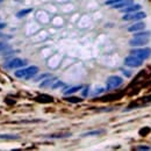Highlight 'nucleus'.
I'll list each match as a JSON object with an SVG mask.
<instances>
[{"label": "nucleus", "instance_id": "nucleus-1", "mask_svg": "<svg viewBox=\"0 0 151 151\" xmlns=\"http://www.w3.org/2000/svg\"><path fill=\"white\" fill-rule=\"evenodd\" d=\"M150 37H151L150 32H139V33H136L134 35V39L130 40L129 44L131 47H142V45L148 43Z\"/></svg>", "mask_w": 151, "mask_h": 151}, {"label": "nucleus", "instance_id": "nucleus-2", "mask_svg": "<svg viewBox=\"0 0 151 151\" xmlns=\"http://www.w3.org/2000/svg\"><path fill=\"white\" fill-rule=\"evenodd\" d=\"M39 72V68L37 66H29V68H24V69H20L18 71L14 72V76L16 78H21V79H30L33 78L36 73Z\"/></svg>", "mask_w": 151, "mask_h": 151}, {"label": "nucleus", "instance_id": "nucleus-3", "mask_svg": "<svg viewBox=\"0 0 151 151\" xmlns=\"http://www.w3.org/2000/svg\"><path fill=\"white\" fill-rule=\"evenodd\" d=\"M142 63H143V59H141L134 55H130V56L126 57V59H125V64L130 68H138L142 65Z\"/></svg>", "mask_w": 151, "mask_h": 151}, {"label": "nucleus", "instance_id": "nucleus-4", "mask_svg": "<svg viewBox=\"0 0 151 151\" xmlns=\"http://www.w3.org/2000/svg\"><path fill=\"white\" fill-rule=\"evenodd\" d=\"M123 83V79L118 77V76H112L108 78L107 80V88L112 89V88H117L118 86H121Z\"/></svg>", "mask_w": 151, "mask_h": 151}, {"label": "nucleus", "instance_id": "nucleus-5", "mask_svg": "<svg viewBox=\"0 0 151 151\" xmlns=\"http://www.w3.org/2000/svg\"><path fill=\"white\" fill-rule=\"evenodd\" d=\"M131 55H134V56H136V57H138V58H141V59H146V58H149L150 57V55H151V49L150 48H143V49H135V50H133L131 51Z\"/></svg>", "mask_w": 151, "mask_h": 151}, {"label": "nucleus", "instance_id": "nucleus-6", "mask_svg": "<svg viewBox=\"0 0 151 151\" xmlns=\"http://www.w3.org/2000/svg\"><path fill=\"white\" fill-rule=\"evenodd\" d=\"M27 64L26 60L23 59H20V58H14L12 60H9L8 63L5 64V66L7 69H18V68H21V66H24Z\"/></svg>", "mask_w": 151, "mask_h": 151}, {"label": "nucleus", "instance_id": "nucleus-7", "mask_svg": "<svg viewBox=\"0 0 151 151\" xmlns=\"http://www.w3.org/2000/svg\"><path fill=\"white\" fill-rule=\"evenodd\" d=\"M144 18H145V13H143V12H133V13H127V15L123 16V20H126V21H130V20L137 21V20L144 19Z\"/></svg>", "mask_w": 151, "mask_h": 151}, {"label": "nucleus", "instance_id": "nucleus-8", "mask_svg": "<svg viewBox=\"0 0 151 151\" xmlns=\"http://www.w3.org/2000/svg\"><path fill=\"white\" fill-rule=\"evenodd\" d=\"M133 4H134V0H121V1L114 4L112 7L113 8H121V9H122L125 7H128V6L133 5Z\"/></svg>", "mask_w": 151, "mask_h": 151}, {"label": "nucleus", "instance_id": "nucleus-9", "mask_svg": "<svg viewBox=\"0 0 151 151\" xmlns=\"http://www.w3.org/2000/svg\"><path fill=\"white\" fill-rule=\"evenodd\" d=\"M145 28V24L143 22H137L135 24H131L130 27H128V32L130 33H136V32H141L142 29Z\"/></svg>", "mask_w": 151, "mask_h": 151}, {"label": "nucleus", "instance_id": "nucleus-10", "mask_svg": "<svg viewBox=\"0 0 151 151\" xmlns=\"http://www.w3.org/2000/svg\"><path fill=\"white\" fill-rule=\"evenodd\" d=\"M141 8H142V6L141 5H130V6H128V7H125V8H122V12H126V13H133V12H138V11H141Z\"/></svg>", "mask_w": 151, "mask_h": 151}, {"label": "nucleus", "instance_id": "nucleus-11", "mask_svg": "<svg viewBox=\"0 0 151 151\" xmlns=\"http://www.w3.org/2000/svg\"><path fill=\"white\" fill-rule=\"evenodd\" d=\"M79 89H81V86H80V85H78V86H73V87H71V88L64 91V94H65V95H69V94H72V93L78 92Z\"/></svg>", "mask_w": 151, "mask_h": 151}, {"label": "nucleus", "instance_id": "nucleus-12", "mask_svg": "<svg viewBox=\"0 0 151 151\" xmlns=\"http://www.w3.org/2000/svg\"><path fill=\"white\" fill-rule=\"evenodd\" d=\"M104 130H93V131H88V133H85L83 134V137H87V136H98L100 134H102Z\"/></svg>", "mask_w": 151, "mask_h": 151}, {"label": "nucleus", "instance_id": "nucleus-13", "mask_svg": "<svg viewBox=\"0 0 151 151\" xmlns=\"http://www.w3.org/2000/svg\"><path fill=\"white\" fill-rule=\"evenodd\" d=\"M18 135H9V134H1L0 135V139H18Z\"/></svg>", "mask_w": 151, "mask_h": 151}, {"label": "nucleus", "instance_id": "nucleus-14", "mask_svg": "<svg viewBox=\"0 0 151 151\" xmlns=\"http://www.w3.org/2000/svg\"><path fill=\"white\" fill-rule=\"evenodd\" d=\"M32 11H33L32 8H28V9H22V11H20V12H19L18 14H16V16H18V18H22V16L27 15L28 13H30Z\"/></svg>", "mask_w": 151, "mask_h": 151}, {"label": "nucleus", "instance_id": "nucleus-15", "mask_svg": "<svg viewBox=\"0 0 151 151\" xmlns=\"http://www.w3.org/2000/svg\"><path fill=\"white\" fill-rule=\"evenodd\" d=\"M53 81H56V80H55V78H49V79H45V80L41 84V87H45V86H48L49 84H52Z\"/></svg>", "mask_w": 151, "mask_h": 151}, {"label": "nucleus", "instance_id": "nucleus-16", "mask_svg": "<svg viewBox=\"0 0 151 151\" xmlns=\"http://www.w3.org/2000/svg\"><path fill=\"white\" fill-rule=\"evenodd\" d=\"M8 48H9L8 44H6V43H4V42H0V52L4 51V50H6V49H8Z\"/></svg>", "mask_w": 151, "mask_h": 151}, {"label": "nucleus", "instance_id": "nucleus-17", "mask_svg": "<svg viewBox=\"0 0 151 151\" xmlns=\"http://www.w3.org/2000/svg\"><path fill=\"white\" fill-rule=\"evenodd\" d=\"M63 85H64V84H63L62 81H59V80H57V83H56V84H55V85L52 86V88H57V87H59V86H63Z\"/></svg>", "mask_w": 151, "mask_h": 151}, {"label": "nucleus", "instance_id": "nucleus-18", "mask_svg": "<svg viewBox=\"0 0 151 151\" xmlns=\"http://www.w3.org/2000/svg\"><path fill=\"white\" fill-rule=\"evenodd\" d=\"M136 150H151V148H149V146H137Z\"/></svg>", "mask_w": 151, "mask_h": 151}, {"label": "nucleus", "instance_id": "nucleus-19", "mask_svg": "<svg viewBox=\"0 0 151 151\" xmlns=\"http://www.w3.org/2000/svg\"><path fill=\"white\" fill-rule=\"evenodd\" d=\"M0 39H7V40H9V39H11V36H6V35H4V34L0 33Z\"/></svg>", "mask_w": 151, "mask_h": 151}, {"label": "nucleus", "instance_id": "nucleus-20", "mask_svg": "<svg viewBox=\"0 0 151 151\" xmlns=\"http://www.w3.org/2000/svg\"><path fill=\"white\" fill-rule=\"evenodd\" d=\"M45 77H49V74H42V76H40L36 80H41V79H43V78H45Z\"/></svg>", "mask_w": 151, "mask_h": 151}, {"label": "nucleus", "instance_id": "nucleus-21", "mask_svg": "<svg viewBox=\"0 0 151 151\" xmlns=\"http://www.w3.org/2000/svg\"><path fill=\"white\" fill-rule=\"evenodd\" d=\"M6 27V23H0V29H3Z\"/></svg>", "mask_w": 151, "mask_h": 151}, {"label": "nucleus", "instance_id": "nucleus-22", "mask_svg": "<svg viewBox=\"0 0 151 151\" xmlns=\"http://www.w3.org/2000/svg\"><path fill=\"white\" fill-rule=\"evenodd\" d=\"M1 1H3V0H0V3H1Z\"/></svg>", "mask_w": 151, "mask_h": 151}]
</instances>
